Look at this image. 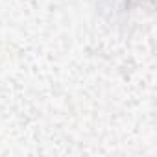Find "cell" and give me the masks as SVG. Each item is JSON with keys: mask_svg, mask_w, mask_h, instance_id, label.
I'll return each instance as SVG.
<instances>
[]
</instances>
